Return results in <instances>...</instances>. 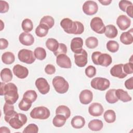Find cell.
I'll use <instances>...</instances> for the list:
<instances>
[{"mask_svg":"<svg viewBox=\"0 0 133 133\" xmlns=\"http://www.w3.org/2000/svg\"><path fill=\"white\" fill-rule=\"evenodd\" d=\"M107 49L111 52H116L119 49V44L115 41H109L106 45Z\"/></svg>","mask_w":133,"mask_h":133,"instance_id":"39","label":"cell"},{"mask_svg":"<svg viewBox=\"0 0 133 133\" xmlns=\"http://www.w3.org/2000/svg\"><path fill=\"white\" fill-rule=\"evenodd\" d=\"M66 119L64 116L60 114H56L52 119V124L55 127H61L65 124Z\"/></svg>","mask_w":133,"mask_h":133,"instance_id":"31","label":"cell"},{"mask_svg":"<svg viewBox=\"0 0 133 133\" xmlns=\"http://www.w3.org/2000/svg\"><path fill=\"white\" fill-rule=\"evenodd\" d=\"M104 34L107 37L113 38L117 36L118 34V31L114 25L109 24L105 26Z\"/></svg>","mask_w":133,"mask_h":133,"instance_id":"24","label":"cell"},{"mask_svg":"<svg viewBox=\"0 0 133 133\" xmlns=\"http://www.w3.org/2000/svg\"><path fill=\"white\" fill-rule=\"evenodd\" d=\"M90 26L94 32L98 34H103L105 32V26L100 17L93 18L90 21Z\"/></svg>","mask_w":133,"mask_h":133,"instance_id":"9","label":"cell"},{"mask_svg":"<svg viewBox=\"0 0 133 133\" xmlns=\"http://www.w3.org/2000/svg\"><path fill=\"white\" fill-rule=\"evenodd\" d=\"M56 63L59 66L62 68L70 69L72 66L70 58L65 54H62L57 56Z\"/></svg>","mask_w":133,"mask_h":133,"instance_id":"13","label":"cell"},{"mask_svg":"<svg viewBox=\"0 0 133 133\" xmlns=\"http://www.w3.org/2000/svg\"><path fill=\"white\" fill-rule=\"evenodd\" d=\"M87 52L83 49L81 52L74 54V61L76 65L80 68L85 66L87 63Z\"/></svg>","mask_w":133,"mask_h":133,"instance_id":"12","label":"cell"},{"mask_svg":"<svg viewBox=\"0 0 133 133\" xmlns=\"http://www.w3.org/2000/svg\"><path fill=\"white\" fill-rule=\"evenodd\" d=\"M56 114H60L64 116L66 119H68L71 115V111L66 105H61L58 106L56 110Z\"/></svg>","mask_w":133,"mask_h":133,"instance_id":"29","label":"cell"},{"mask_svg":"<svg viewBox=\"0 0 133 133\" xmlns=\"http://www.w3.org/2000/svg\"><path fill=\"white\" fill-rule=\"evenodd\" d=\"M49 29L45 25L39 24L35 29L36 35L40 37L45 36L48 33Z\"/></svg>","mask_w":133,"mask_h":133,"instance_id":"35","label":"cell"},{"mask_svg":"<svg viewBox=\"0 0 133 133\" xmlns=\"http://www.w3.org/2000/svg\"><path fill=\"white\" fill-rule=\"evenodd\" d=\"M37 97V95L35 90H28L24 93L22 98L30 103H32L36 100Z\"/></svg>","mask_w":133,"mask_h":133,"instance_id":"28","label":"cell"},{"mask_svg":"<svg viewBox=\"0 0 133 133\" xmlns=\"http://www.w3.org/2000/svg\"><path fill=\"white\" fill-rule=\"evenodd\" d=\"M85 44L88 48L94 49L98 45V40L94 36H90L86 39Z\"/></svg>","mask_w":133,"mask_h":133,"instance_id":"38","label":"cell"},{"mask_svg":"<svg viewBox=\"0 0 133 133\" xmlns=\"http://www.w3.org/2000/svg\"><path fill=\"white\" fill-rule=\"evenodd\" d=\"M52 83L55 90L59 94H62L66 92L69 88L68 82L60 76L55 77L52 79Z\"/></svg>","mask_w":133,"mask_h":133,"instance_id":"5","label":"cell"},{"mask_svg":"<svg viewBox=\"0 0 133 133\" xmlns=\"http://www.w3.org/2000/svg\"><path fill=\"white\" fill-rule=\"evenodd\" d=\"M5 121L9 125L15 129H20L27 122L26 116L22 113H18L16 112L11 116L4 118Z\"/></svg>","mask_w":133,"mask_h":133,"instance_id":"3","label":"cell"},{"mask_svg":"<svg viewBox=\"0 0 133 133\" xmlns=\"http://www.w3.org/2000/svg\"><path fill=\"white\" fill-rule=\"evenodd\" d=\"M103 118L105 121L108 123H112L115 121L116 114L113 110H107L103 115Z\"/></svg>","mask_w":133,"mask_h":133,"instance_id":"33","label":"cell"},{"mask_svg":"<svg viewBox=\"0 0 133 133\" xmlns=\"http://www.w3.org/2000/svg\"><path fill=\"white\" fill-rule=\"evenodd\" d=\"M103 122L98 119H95L90 121L88 124V128L92 131H99L103 128Z\"/></svg>","mask_w":133,"mask_h":133,"instance_id":"25","label":"cell"},{"mask_svg":"<svg viewBox=\"0 0 133 133\" xmlns=\"http://www.w3.org/2000/svg\"><path fill=\"white\" fill-rule=\"evenodd\" d=\"M32 106V103H30L29 102L27 101L26 100H24V99H22L21 101L19 102L18 104L19 108L20 110L23 111H28Z\"/></svg>","mask_w":133,"mask_h":133,"instance_id":"40","label":"cell"},{"mask_svg":"<svg viewBox=\"0 0 133 133\" xmlns=\"http://www.w3.org/2000/svg\"><path fill=\"white\" fill-rule=\"evenodd\" d=\"M45 72L49 75L53 74L56 72V68L52 64H48L45 68Z\"/></svg>","mask_w":133,"mask_h":133,"instance_id":"46","label":"cell"},{"mask_svg":"<svg viewBox=\"0 0 133 133\" xmlns=\"http://www.w3.org/2000/svg\"><path fill=\"white\" fill-rule=\"evenodd\" d=\"M125 87L129 90H131L133 89V77H131L129 79H127L125 82Z\"/></svg>","mask_w":133,"mask_h":133,"instance_id":"48","label":"cell"},{"mask_svg":"<svg viewBox=\"0 0 133 133\" xmlns=\"http://www.w3.org/2000/svg\"><path fill=\"white\" fill-rule=\"evenodd\" d=\"M116 24L121 30L124 31L130 26L131 20L127 16L124 15H121L117 17Z\"/></svg>","mask_w":133,"mask_h":133,"instance_id":"17","label":"cell"},{"mask_svg":"<svg viewBox=\"0 0 133 133\" xmlns=\"http://www.w3.org/2000/svg\"><path fill=\"white\" fill-rule=\"evenodd\" d=\"M0 132L1 133H3V132H6V133H10V130L7 127L3 126L0 128Z\"/></svg>","mask_w":133,"mask_h":133,"instance_id":"52","label":"cell"},{"mask_svg":"<svg viewBox=\"0 0 133 133\" xmlns=\"http://www.w3.org/2000/svg\"><path fill=\"white\" fill-rule=\"evenodd\" d=\"M50 115L49 109L44 106H40L34 108L30 112V116L34 119H46Z\"/></svg>","mask_w":133,"mask_h":133,"instance_id":"6","label":"cell"},{"mask_svg":"<svg viewBox=\"0 0 133 133\" xmlns=\"http://www.w3.org/2000/svg\"><path fill=\"white\" fill-rule=\"evenodd\" d=\"M132 9H133V5H131V6H129L126 10V12L127 13V15L129 16L131 18H133Z\"/></svg>","mask_w":133,"mask_h":133,"instance_id":"51","label":"cell"},{"mask_svg":"<svg viewBox=\"0 0 133 133\" xmlns=\"http://www.w3.org/2000/svg\"><path fill=\"white\" fill-rule=\"evenodd\" d=\"M90 85L94 89L104 91L110 87V82L109 80L106 78L97 77L91 80Z\"/></svg>","mask_w":133,"mask_h":133,"instance_id":"7","label":"cell"},{"mask_svg":"<svg viewBox=\"0 0 133 133\" xmlns=\"http://www.w3.org/2000/svg\"><path fill=\"white\" fill-rule=\"evenodd\" d=\"M99 2L103 5H109L112 2L111 0H105V1H99Z\"/></svg>","mask_w":133,"mask_h":133,"instance_id":"53","label":"cell"},{"mask_svg":"<svg viewBox=\"0 0 133 133\" xmlns=\"http://www.w3.org/2000/svg\"><path fill=\"white\" fill-rule=\"evenodd\" d=\"M1 96H4L5 102L10 104H15L19 98L18 88L12 83L5 84L1 82Z\"/></svg>","mask_w":133,"mask_h":133,"instance_id":"1","label":"cell"},{"mask_svg":"<svg viewBox=\"0 0 133 133\" xmlns=\"http://www.w3.org/2000/svg\"><path fill=\"white\" fill-rule=\"evenodd\" d=\"M71 124L74 128L80 129L84 126L85 124V120L83 116L76 115L72 118Z\"/></svg>","mask_w":133,"mask_h":133,"instance_id":"22","label":"cell"},{"mask_svg":"<svg viewBox=\"0 0 133 133\" xmlns=\"http://www.w3.org/2000/svg\"><path fill=\"white\" fill-rule=\"evenodd\" d=\"M35 84L37 89L41 94L46 95L49 91L50 85L45 78L39 77L35 81Z\"/></svg>","mask_w":133,"mask_h":133,"instance_id":"11","label":"cell"},{"mask_svg":"<svg viewBox=\"0 0 133 133\" xmlns=\"http://www.w3.org/2000/svg\"><path fill=\"white\" fill-rule=\"evenodd\" d=\"M20 42L25 46H31L34 42V38L30 33L22 32L19 36Z\"/></svg>","mask_w":133,"mask_h":133,"instance_id":"20","label":"cell"},{"mask_svg":"<svg viewBox=\"0 0 133 133\" xmlns=\"http://www.w3.org/2000/svg\"><path fill=\"white\" fill-rule=\"evenodd\" d=\"M1 77L3 82L8 83L12 79V73L9 68H4L1 72Z\"/></svg>","mask_w":133,"mask_h":133,"instance_id":"26","label":"cell"},{"mask_svg":"<svg viewBox=\"0 0 133 133\" xmlns=\"http://www.w3.org/2000/svg\"><path fill=\"white\" fill-rule=\"evenodd\" d=\"M21 26L22 30L24 31V32L28 33L31 32L33 28V22L32 20L30 19L26 18L24 19L21 24Z\"/></svg>","mask_w":133,"mask_h":133,"instance_id":"36","label":"cell"},{"mask_svg":"<svg viewBox=\"0 0 133 133\" xmlns=\"http://www.w3.org/2000/svg\"><path fill=\"white\" fill-rule=\"evenodd\" d=\"M38 131V126L33 123L28 125L23 130V133H37Z\"/></svg>","mask_w":133,"mask_h":133,"instance_id":"41","label":"cell"},{"mask_svg":"<svg viewBox=\"0 0 133 133\" xmlns=\"http://www.w3.org/2000/svg\"><path fill=\"white\" fill-rule=\"evenodd\" d=\"M0 6H1V13H5L9 9L8 3L4 1H0Z\"/></svg>","mask_w":133,"mask_h":133,"instance_id":"47","label":"cell"},{"mask_svg":"<svg viewBox=\"0 0 133 133\" xmlns=\"http://www.w3.org/2000/svg\"><path fill=\"white\" fill-rule=\"evenodd\" d=\"M131 5H132V3L130 1L126 0L121 1H119L118 4L120 9L124 12H126V10L128 8V7Z\"/></svg>","mask_w":133,"mask_h":133,"instance_id":"44","label":"cell"},{"mask_svg":"<svg viewBox=\"0 0 133 133\" xmlns=\"http://www.w3.org/2000/svg\"><path fill=\"white\" fill-rule=\"evenodd\" d=\"M15 110V108H14V106L13 105V104H10L7 102H6L4 104V108H3V111H4V114H5L6 113H7L11 110Z\"/></svg>","mask_w":133,"mask_h":133,"instance_id":"49","label":"cell"},{"mask_svg":"<svg viewBox=\"0 0 133 133\" xmlns=\"http://www.w3.org/2000/svg\"><path fill=\"white\" fill-rule=\"evenodd\" d=\"M115 95L118 100L124 102L130 101L132 100V98L129 95L128 92L122 89H116L115 91Z\"/></svg>","mask_w":133,"mask_h":133,"instance_id":"23","label":"cell"},{"mask_svg":"<svg viewBox=\"0 0 133 133\" xmlns=\"http://www.w3.org/2000/svg\"><path fill=\"white\" fill-rule=\"evenodd\" d=\"M132 28L127 32H123L119 37L120 41L125 45H130L133 42Z\"/></svg>","mask_w":133,"mask_h":133,"instance_id":"21","label":"cell"},{"mask_svg":"<svg viewBox=\"0 0 133 133\" xmlns=\"http://www.w3.org/2000/svg\"><path fill=\"white\" fill-rule=\"evenodd\" d=\"M18 57L21 62L26 64H32L36 59L33 52L26 49L20 50L18 52Z\"/></svg>","mask_w":133,"mask_h":133,"instance_id":"8","label":"cell"},{"mask_svg":"<svg viewBox=\"0 0 133 133\" xmlns=\"http://www.w3.org/2000/svg\"><path fill=\"white\" fill-rule=\"evenodd\" d=\"M34 54L35 57L39 60H43L45 59L46 57V52L45 49L44 48L41 47H37L35 49L34 51Z\"/></svg>","mask_w":133,"mask_h":133,"instance_id":"37","label":"cell"},{"mask_svg":"<svg viewBox=\"0 0 133 133\" xmlns=\"http://www.w3.org/2000/svg\"><path fill=\"white\" fill-rule=\"evenodd\" d=\"M67 52V47L63 43H59V47L58 49L54 52V54L55 56H58V55L62 54H65Z\"/></svg>","mask_w":133,"mask_h":133,"instance_id":"42","label":"cell"},{"mask_svg":"<svg viewBox=\"0 0 133 133\" xmlns=\"http://www.w3.org/2000/svg\"><path fill=\"white\" fill-rule=\"evenodd\" d=\"M123 65V63L114 65L110 70V74L111 75L121 79L126 77L127 74L124 72Z\"/></svg>","mask_w":133,"mask_h":133,"instance_id":"14","label":"cell"},{"mask_svg":"<svg viewBox=\"0 0 133 133\" xmlns=\"http://www.w3.org/2000/svg\"><path fill=\"white\" fill-rule=\"evenodd\" d=\"M13 73L16 76L19 78L23 79L26 78L29 74L28 69L20 64H16L13 68Z\"/></svg>","mask_w":133,"mask_h":133,"instance_id":"16","label":"cell"},{"mask_svg":"<svg viewBox=\"0 0 133 133\" xmlns=\"http://www.w3.org/2000/svg\"><path fill=\"white\" fill-rule=\"evenodd\" d=\"M104 109L102 105L98 102L91 103L88 108V112L92 116H100L103 112Z\"/></svg>","mask_w":133,"mask_h":133,"instance_id":"15","label":"cell"},{"mask_svg":"<svg viewBox=\"0 0 133 133\" xmlns=\"http://www.w3.org/2000/svg\"><path fill=\"white\" fill-rule=\"evenodd\" d=\"M115 89H111L106 92L105 99L108 103L113 104L118 101V99L115 95Z\"/></svg>","mask_w":133,"mask_h":133,"instance_id":"27","label":"cell"},{"mask_svg":"<svg viewBox=\"0 0 133 133\" xmlns=\"http://www.w3.org/2000/svg\"><path fill=\"white\" fill-rule=\"evenodd\" d=\"M124 72L126 74H130L133 73V64L132 62H128L123 65Z\"/></svg>","mask_w":133,"mask_h":133,"instance_id":"45","label":"cell"},{"mask_svg":"<svg viewBox=\"0 0 133 133\" xmlns=\"http://www.w3.org/2000/svg\"><path fill=\"white\" fill-rule=\"evenodd\" d=\"M8 46V42L6 39L1 38L0 39V49L1 50L6 49Z\"/></svg>","mask_w":133,"mask_h":133,"instance_id":"50","label":"cell"},{"mask_svg":"<svg viewBox=\"0 0 133 133\" xmlns=\"http://www.w3.org/2000/svg\"><path fill=\"white\" fill-rule=\"evenodd\" d=\"M39 24L46 25L49 29L52 28L55 24L54 19L50 16H45L40 20Z\"/></svg>","mask_w":133,"mask_h":133,"instance_id":"34","label":"cell"},{"mask_svg":"<svg viewBox=\"0 0 133 133\" xmlns=\"http://www.w3.org/2000/svg\"><path fill=\"white\" fill-rule=\"evenodd\" d=\"M2 60L5 64H11L14 62L15 60V57L12 52L7 51L2 55Z\"/></svg>","mask_w":133,"mask_h":133,"instance_id":"30","label":"cell"},{"mask_svg":"<svg viewBox=\"0 0 133 133\" xmlns=\"http://www.w3.org/2000/svg\"><path fill=\"white\" fill-rule=\"evenodd\" d=\"M59 43L57 39L53 38H49L46 42V46L47 48L50 51H55L59 47Z\"/></svg>","mask_w":133,"mask_h":133,"instance_id":"32","label":"cell"},{"mask_svg":"<svg viewBox=\"0 0 133 133\" xmlns=\"http://www.w3.org/2000/svg\"><path fill=\"white\" fill-rule=\"evenodd\" d=\"M85 73L87 76L89 78H91L96 74V68L92 65H89L85 69Z\"/></svg>","mask_w":133,"mask_h":133,"instance_id":"43","label":"cell"},{"mask_svg":"<svg viewBox=\"0 0 133 133\" xmlns=\"http://www.w3.org/2000/svg\"><path fill=\"white\" fill-rule=\"evenodd\" d=\"M92 62L96 65H100L107 67L110 65L112 59L111 56L107 53H101L100 51H95L91 55Z\"/></svg>","mask_w":133,"mask_h":133,"instance_id":"4","label":"cell"},{"mask_svg":"<svg viewBox=\"0 0 133 133\" xmlns=\"http://www.w3.org/2000/svg\"><path fill=\"white\" fill-rule=\"evenodd\" d=\"M83 41L81 37H76L73 38L71 42V49L74 54H78L83 50Z\"/></svg>","mask_w":133,"mask_h":133,"instance_id":"18","label":"cell"},{"mask_svg":"<svg viewBox=\"0 0 133 133\" xmlns=\"http://www.w3.org/2000/svg\"><path fill=\"white\" fill-rule=\"evenodd\" d=\"M60 25L63 30L68 34H81L84 31V26L79 21H73L71 19L66 18L60 22Z\"/></svg>","mask_w":133,"mask_h":133,"instance_id":"2","label":"cell"},{"mask_svg":"<svg viewBox=\"0 0 133 133\" xmlns=\"http://www.w3.org/2000/svg\"><path fill=\"white\" fill-rule=\"evenodd\" d=\"M83 12L87 15L91 16L96 14L98 10V6L95 1H86L82 7Z\"/></svg>","mask_w":133,"mask_h":133,"instance_id":"10","label":"cell"},{"mask_svg":"<svg viewBox=\"0 0 133 133\" xmlns=\"http://www.w3.org/2000/svg\"><path fill=\"white\" fill-rule=\"evenodd\" d=\"M79 99L81 103L83 104H88L92 100L93 94L90 90L84 89L80 92Z\"/></svg>","mask_w":133,"mask_h":133,"instance_id":"19","label":"cell"}]
</instances>
